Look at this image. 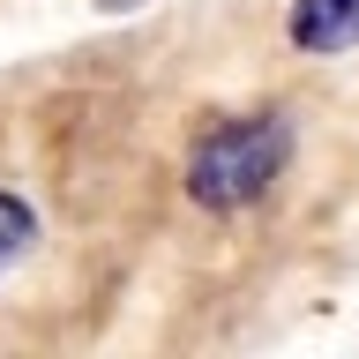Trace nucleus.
I'll return each instance as SVG.
<instances>
[{
  "label": "nucleus",
  "mask_w": 359,
  "mask_h": 359,
  "mask_svg": "<svg viewBox=\"0 0 359 359\" xmlns=\"http://www.w3.org/2000/svg\"><path fill=\"white\" fill-rule=\"evenodd\" d=\"M30 240H38V217H30V202L15 195V187H0V277L30 255Z\"/></svg>",
  "instance_id": "7ed1b4c3"
},
{
  "label": "nucleus",
  "mask_w": 359,
  "mask_h": 359,
  "mask_svg": "<svg viewBox=\"0 0 359 359\" xmlns=\"http://www.w3.org/2000/svg\"><path fill=\"white\" fill-rule=\"evenodd\" d=\"M292 165V120L285 112H232V120H210L187 150V202L202 217H240L285 180Z\"/></svg>",
  "instance_id": "f257e3e1"
},
{
  "label": "nucleus",
  "mask_w": 359,
  "mask_h": 359,
  "mask_svg": "<svg viewBox=\"0 0 359 359\" xmlns=\"http://www.w3.org/2000/svg\"><path fill=\"white\" fill-rule=\"evenodd\" d=\"M285 38H292V53H307V60L359 53V0H292Z\"/></svg>",
  "instance_id": "f03ea898"
}]
</instances>
